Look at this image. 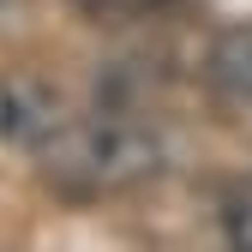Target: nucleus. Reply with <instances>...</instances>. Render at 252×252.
<instances>
[{"instance_id":"2","label":"nucleus","mask_w":252,"mask_h":252,"mask_svg":"<svg viewBox=\"0 0 252 252\" xmlns=\"http://www.w3.org/2000/svg\"><path fill=\"white\" fill-rule=\"evenodd\" d=\"M60 126H66V114H60V102L42 84H6V96H0V132L12 144H36L42 150Z\"/></svg>"},{"instance_id":"4","label":"nucleus","mask_w":252,"mask_h":252,"mask_svg":"<svg viewBox=\"0 0 252 252\" xmlns=\"http://www.w3.org/2000/svg\"><path fill=\"white\" fill-rule=\"evenodd\" d=\"M222 234H228V252H252V180L234 186V198L222 210Z\"/></svg>"},{"instance_id":"1","label":"nucleus","mask_w":252,"mask_h":252,"mask_svg":"<svg viewBox=\"0 0 252 252\" xmlns=\"http://www.w3.org/2000/svg\"><path fill=\"white\" fill-rule=\"evenodd\" d=\"M48 168L72 186H90V192H108V186H132L144 174H156V144L138 120L120 114H90V120H66L60 132L42 144Z\"/></svg>"},{"instance_id":"3","label":"nucleus","mask_w":252,"mask_h":252,"mask_svg":"<svg viewBox=\"0 0 252 252\" xmlns=\"http://www.w3.org/2000/svg\"><path fill=\"white\" fill-rule=\"evenodd\" d=\"M210 72H216V84H222L228 96L252 102V30H228V36L216 42Z\"/></svg>"}]
</instances>
